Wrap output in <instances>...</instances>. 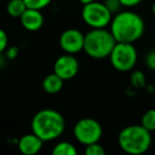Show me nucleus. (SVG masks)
Wrapping results in <instances>:
<instances>
[{
  "label": "nucleus",
  "mask_w": 155,
  "mask_h": 155,
  "mask_svg": "<svg viewBox=\"0 0 155 155\" xmlns=\"http://www.w3.org/2000/svg\"><path fill=\"white\" fill-rule=\"evenodd\" d=\"M146 25L139 14L133 11H120L115 14L110 24V31L117 43L134 44L141 38Z\"/></svg>",
  "instance_id": "nucleus-1"
},
{
  "label": "nucleus",
  "mask_w": 155,
  "mask_h": 155,
  "mask_svg": "<svg viewBox=\"0 0 155 155\" xmlns=\"http://www.w3.org/2000/svg\"><path fill=\"white\" fill-rule=\"evenodd\" d=\"M66 127L65 118L60 112L52 108H44L35 113L31 120V131L44 142L58 139Z\"/></svg>",
  "instance_id": "nucleus-2"
},
{
  "label": "nucleus",
  "mask_w": 155,
  "mask_h": 155,
  "mask_svg": "<svg viewBox=\"0 0 155 155\" xmlns=\"http://www.w3.org/2000/svg\"><path fill=\"white\" fill-rule=\"evenodd\" d=\"M152 143L151 132L141 124H132L123 127L118 135V144L123 152L131 155L146 153Z\"/></svg>",
  "instance_id": "nucleus-3"
},
{
  "label": "nucleus",
  "mask_w": 155,
  "mask_h": 155,
  "mask_svg": "<svg viewBox=\"0 0 155 155\" xmlns=\"http://www.w3.org/2000/svg\"><path fill=\"white\" fill-rule=\"evenodd\" d=\"M116 43V39L113 36L110 29H91L84 36L83 51L89 58L102 60L110 56Z\"/></svg>",
  "instance_id": "nucleus-4"
},
{
  "label": "nucleus",
  "mask_w": 155,
  "mask_h": 155,
  "mask_svg": "<svg viewBox=\"0 0 155 155\" xmlns=\"http://www.w3.org/2000/svg\"><path fill=\"white\" fill-rule=\"evenodd\" d=\"M108 58L114 69L119 72H129L137 63V49L132 43H116Z\"/></svg>",
  "instance_id": "nucleus-5"
},
{
  "label": "nucleus",
  "mask_w": 155,
  "mask_h": 155,
  "mask_svg": "<svg viewBox=\"0 0 155 155\" xmlns=\"http://www.w3.org/2000/svg\"><path fill=\"white\" fill-rule=\"evenodd\" d=\"M113 14L106 8L104 2L93 1L84 5L81 10V17L84 24L91 29L106 28L112 21Z\"/></svg>",
  "instance_id": "nucleus-6"
},
{
  "label": "nucleus",
  "mask_w": 155,
  "mask_h": 155,
  "mask_svg": "<svg viewBox=\"0 0 155 155\" xmlns=\"http://www.w3.org/2000/svg\"><path fill=\"white\" fill-rule=\"evenodd\" d=\"M72 134L75 140L85 147L101 140L103 127L98 120L86 117L75 122L72 129Z\"/></svg>",
  "instance_id": "nucleus-7"
},
{
  "label": "nucleus",
  "mask_w": 155,
  "mask_h": 155,
  "mask_svg": "<svg viewBox=\"0 0 155 155\" xmlns=\"http://www.w3.org/2000/svg\"><path fill=\"white\" fill-rule=\"evenodd\" d=\"M84 36L80 30L74 28L66 29L63 31L62 34L58 38L60 47L65 53L69 54H77L79 52L83 51L84 48Z\"/></svg>",
  "instance_id": "nucleus-8"
},
{
  "label": "nucleus",
  "mask_w": 155,
  "mask_h": 155,
  "mask_svg": "<svg viewBox=\"0 0 155 155\" xmlns=\"http://www.w3.org/2000/svg\"><path fill=\"white\" fill-rule=\"evenodd\" d=\"M80 70V64L74 54L64 53L55 60L53 72L60 75L64 81H69L75 77Z\"/></svg>",
  "instance_id": "nucleus-9"
},
{
  "label": "nucleus",
  "mask_w": 155,
  "mask_h": 155,
  "mask_svg": "<svg viewBox=\"0 0 155 155\" xmlns=\"http://www.w3.org/2000/svg\"><path fill=\"white\" fill-rule=\"evenodd\" d=\"M19 21L25 30L29 31V32H36L43 28L45 17L41 13V10L28 8L24 12V14L20 16Z\"/></svg>",
  "instance_id": "nucleus-10"
},
{
  "label": "nucleus",
  "mask_w": 155,
  "mask_h": 155,
  "mask_svg": "<svg viewBox=\"0 0 155 155\" xmlns=\"http://www.w3.org/2000/svg\"><path fill=\"white\" fill-rule=\"evenodd\" d=\"M44 141L34 133L25 134L18 140V150L25 155H35L41 150Z\"/></svg>",
  "instance_id": "nucleus-11"
},
{
  "label": "nucleus",
  "mask_w": 155,
  "mask_h": 155,
  "mask_svg": "<svg viewBox=\"0 0 155 155\" xmlns=\"http://www.w3.org/2000/svg\"><path fill=\"white\" fill-rule=\"evenodd\" d=\"M64 82L65 81L60 75H58L55 72H52L44 78L41 87H43L45 93L49 94V95H55L62 91L63 86H64Z\"/></svg>",
  "instance_id": "nucleus-12"
},
{
  "label": "nucleus",
  "mask_w": 155,
  "mask_h": 155,
  "mask_svg": "<svg viewBox=\"0 0 155 155\" xmlns=\"http://www.w3.org/2000/svg\"><path fill=\"white\" fill-rule=\"evenodd\" d=\"M27 9L28 8L24 0H10L7 5V13L11 17L18 18V19Z\"/></svg>",
  "instance_id": "nucleus-13"
},
{
  "label": "nucleus",
  "mask_w": 155,
  "mask_h": 155,
  "mask_svg": "<svg viewBox=\"0 0 155 155\" xmlns=\"http://www.w3.org/2000/svg\"><path fill=\"white\" fill-rule=\"evenodd\" d=\"M51 153L53 155H77L78 150L73 143L63 140V141H58L53 147Z\"/></svg>",
  "instance_id": "nucleus-14"
},
{
  "label": "nucleus",
  "mask_w": 155,
  "mask_h": 155,
  "mask_svg": "<svg viewBox=\"0 0 155 155\" xmlns=\"http://www.w3.org/2000/svg\"><path fill=\"white\" fill-rule=\"evenodd\" d=\"M140 124L151 133L155 132V108H150L142 115Z\"/></svg>",
  "instance_id": "nucleus-15"
},
{
  "label": "nucleus",
  "mask_w": 155,
  "mask_h": 155,
  "mask_svg": "<svg viewBox=\"0 0 155 155\" xmlns=\"http://www.w3.org/2000/svg\"><path fill=\"white\" fill-rule=\"evenodd\" d=\"M131 85L136 89H141L146 87L147 81L146 75L142 71L140 70H134L131 74Z\"/></svg>",
  "instance_id": "nucleus-16"
},
{
  "label": "nucleus",
  "mask_w": 155,
  "mask_h": 155,
  "mask_svg": "<svg viewBox=\"0 0 155 155\" xmlns=\"http://www.w3.org/2000/svg\"><path fill=\"white\" fill-rule=\"evenodd\" d=\"M86 155H104L105 154V149L99 142H94L88 146H85L84 150Z\"/></svg>",
  "instance_id": "nucleus-17"
},
{
  "label": "nucleus",
  "mask_w": 155,
  "mask_h": 155,
  "mask_svg": "<svg viewBox=\"0 0 155 155\" xmlns=\"http://www.w3.org/2000/svg\"><path fill=\"white\" fill-rule=\"evenodd\" d=\"M24 1L26 3L27 8L36 10L45 9L52 2V0H24Z\"/></svg>",
  "instance_id": "nucleus-18"
},
{
  "label": "nucleus",
  "mask_w": 155,
  "mask_h": 155,
  "mask_svg": "<svg viewBox=\"0 0 155 155\" xmlns=\"http://www.w3.org/2000/svg\"><path fill=\"white\" fill-rule=\"evenodd\" d=\"M103 2L113 15H115V14H117L118 12H120L121 9L123 8L119 0H103Z\"/></svg>",
  "instance_id": "nucleus-19"
},
{
  "label": "nucleus",
  "mask_w": 155,
  "mask_h": 155,
  "mask_svg": "<svg viewBox=\"0 0 155 155\" xmlns=\"http://www.w3.org/2000/svg\"><path fill=\"white\" fill-rule=\"evenodd\" d=\"M9 47V36L3 29L0 28V53H5Z\"/></svg>",
  "instance_id": "nucleus-20"
},
{
  "label": "nucleus",
  "mask_w": 155,
  "mask_h": 155,
  "mask_svg": "<svg viewBox=\"0 0 155 155\" xmlns=\"http://www.w3.org/2000/svg\"><path fill=\"white\" fill-rule=\"evenodd\" d=\"M19 54V48L17 46H9L5 51V56L8 60H15Z\"/></svg>",
  "instance_id": "nucleus-21"
},
{
  "label": "nucleus",
  "mask_w": 155,
  "mask_h": 155,
  "mask_svg": "<svg viewBox=\"0 0 155 155\" xmlns=\"http://www.w3.org/2000/svg\"><path fill=\"white\" fill-rule=\"evenodd\" d=\"M144 63H146V66L148 67L150 70L155 71V50L154 49L147 54L146 58H144Z\"/></svg>",
  "instance_id": "nucleus-22"
},
{
  "label": "nucleus",
  "mask_w": 155,
  "mask_h": 155,
  "mask_svg": "<svg viewBox=\"0 0 155 155\" xmlns=\"http://www.w3.org/2000/svg\"><path fill=\"white\" fill-rule=\"evenodd\" d=\"M123 8H134L141 3L142 0H119Z\"/></svg>",
  "instance_id": "nucleus-23"
},
{
  "label": "nucleus",
  "mask_w": 155,
  "mask_h": 155,
  "mask_svg": "<svg viewBox=\"0 0 155 155\" xmlns=\"http://www.w3.org/2000/svg\"><path fill=\"white\" fill-rule=\"evenodd\" d=\"M5 58L2 55V53H0V68L5 65Z\"/></svg>",
  "instance_id": "nucleus-24"
},
{
  "label": "nucleus",
  "mask_w": 155,
  "mask_h": 155,
  "mask_svg": "<svg viewBox=\"0 0 155 155\" xmlns=\"http://www.w3.org/2000/svg\"><path fill=\"white\" fill-rule=\"evenodd\" d=\"M78 1H79L82 5H84L89 3V2H93V1H95V0H78Z\"/></svg>",
  "instance_id": "nucleus-25"
},
{
  "label": "nucleus",
  "mask_w": 155,
  "mask_h": 155,
  "mask_svg": "<svg viewBox=\"0 0 155 155\" xmlns=\"http://www.w3.org/2000/svg\"><path fill=\"white\" fill-rule=\"evenodd\" d=\"M152 13H153V15H154V17H155V1L153 2V5H152Z\"/></svg>",
  "instance_id": "nucleus-26"
},
{
  "label": "nucleus",
  "mask_w": 155,
  "mask_h": 155,
  "mask_svg": "<svg viewBox=\"0 0 155 155\" xmlns=\"http://www.w3.org/2000/svg\"><path fill=\"white\" fill-rule=\"evenodd\" d=\"M154 50H155V43H154Z\"/></svg>",
  "instance_id": "nucleus-27"
}]
</instances>
